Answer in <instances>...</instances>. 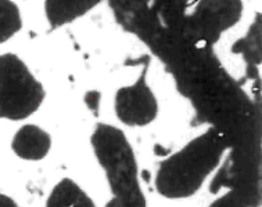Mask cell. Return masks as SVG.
Wrapping results in <instances>:
<instances>
[{
  "label": "cell",
  "instance_id": "obj_9",
  "mask_svg": "<svg viewBox=\"0 0 262 207\" xmlns=\"http://www.w3.org/2000/svg\"><path fill=\"white\" fill-rule=\"evenodd\" d=\"M23 28V17L13 0H0V44L6 43Z\"/></svg>",
  "mask_w": 262,
  "mask_h": 207
},
{
  "label": "cell",
  "instance_id": "obj_4",
  "mask_svg": "<svg viewBox=\"0 0 262 207\" xmlns=\"http://www.w3.org/2000/svg\"><path fill=\"white\" fill-rule=\"evenodd\" d=\"M243 14L242 0H199L186 17V29L205 44H214L221 35L237 24Z\"/></svg>",
  "mask_w": 262,
  "mask_h": 207
},
{
  "label": "cell",
  "instance_id": "obj_6",
  "mask_svg": "<svg viewBox=\"0 0 262 207\" xmlns=\"http://www.w3.org/2000/svg\"><path fill=\"white\" fill-rule=\"evenodd\" d=\"M52 146V137L48 132L35 124L19 127L13 137L11 149L24 160H42Z\"/></svg>",
  "mask_w": 262,
  "mask_h": 207
},
{
  "label": "cell",
  "instance_id": "obj_11",
  "mask_svg": "<svg viewBox=\"0 0 262 207\" xmlns=\"http://www.w3.org/2000/svg\"><path fill=\"white\" fill-rule=\"evenodd\" d=\"M0 207H19L14 199H11L7 195L0 193Z\"/></svg>",
  "mask_w": 262,
  "mask_h": 207
},
{
  "label": "cell",
  "instance_id": "obj_3",
  "mask_svg": "<svg viewBox=\"0 0 262 207\" xmlns=\"http://www.w3.org/2000/svg\"><path fill=\"white\" fill-rule=\"evenodd\" d=\"M45 87L17 54H0V119L24 120L45 99Z\"/></svg>",
  "mask_w": 262,
  "mask_h": 207
},
{
  "label": "cell",
  "instance_id": "obj_1",
  "mask_svg": "<svg viewBox=\"0 0 262 207\" xmlns=\"http://www.w3.org/2000/svg\"><path fill=\"white\" fill-rule=\"evenodd\" d=\"M229 141L218 126L195 137L181 151L162 160L156 175L157 192L168 199L190 198L220 166Z\"/></svg>",
  "mask_w": 262,
  "mask_h": 207
},
{
  "label": "cell",
  "instance_id": "obj_2",
  "mask_svg": "<svg viewBox=\"0 0 262 207\" xmlns=\"http://www.w3.org/2000/svg\"><path fill=\"white\" fill-rule=\"evenodd\" d=\"M91 142L113 195L105 207H147L139 183L136 156L124 132L100 123L96 126Z\"/></svg>",
  "mask_w": 262,
  "mask_h": 207
},
{
  "label": "cell",
  "instance_id": "obj_7",
  "mask_svg": "<svg viewBox=\"0 0 262 207\" xmlns=\"http://www.w3.org/2000/svg\"><path fill=\"white\" fill-rule=\"evenodd\" d=\"M101 0H45V13L53 28L71 24L88 14Z\"/></svg>",
  "mask_w": 262,
  "mask_h": 207
},
{
  "label": "cell",
  "instance_id": "obj_8",
  "mask_svg": "<svg viewBox=\"0 0 262 207\" xmlns=\"http://www.w3.org/2000/svg\"><path fill=\"white\" fill-rule=\"evenodd\" d=\"M46 207H96V204L74 179L62 178L53 188Z\"/></svg>",
  "mask_w": 262,
  "mask_h": 207
},
{
  "label": "cell",
  "instance_id": "obj_5",
  "mask_svg": "<svg viewBox=\"0 0 262 207\" xmlns=\"http://www.w3.org/2000/svg\"><path fill=\"white\" fill-rule=\"evenodd\" d=\"M115 113L121 122L130 127L146 126L157 118L158 101L147 85L146 69L135 83L117 91Z\"/></svg>",
  "mask_w": 262,
  "mask_h": 207
},
{
  "label": "cell",
  "instance_id": "obj_10",
  "mask_svg": "<svg viewBox=\"0 0 262 207\" xmlns=\"http://www.w3.org/2000/svg\"><path fill=\"white\" fill-rule=\"evenodd\" d=\"M259 204V192L253 187H237L211 203L210 207H254Z\"/></svg>",
  "mask_w": 262,
  "mask_h": 207
}]
</instances>
